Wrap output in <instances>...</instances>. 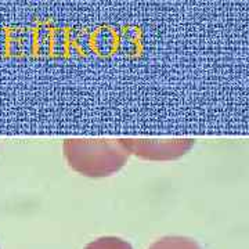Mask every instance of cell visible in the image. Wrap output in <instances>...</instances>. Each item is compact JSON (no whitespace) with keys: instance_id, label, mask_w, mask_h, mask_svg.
Masks as SVG:
<instances>
[{"instance_id":"cell-1","label":"cell","mask_w":249,"mask_h":249,"mask_svg":"<svg viewBox=\"0 0 249 249\" xmlns=\"http://www.w3.org/2000/svg\"><path fill=\"white\" fill-rule=\"evenodd\" d=\"M62 152L72 170L91 178L114 175L132 157L124 139H67Z\"/></svg>"},{"instance_id":"cell-2","label":"cell","mask_w":249,"mask_h":249,"mask_svg":"<svg viewBox=\"0 0 249 249\" xmlns=\"http://www.w3.org/2000/svg\"><path fill=\"white\" fill-rule=\"evenodd\" d=\"M124 142L130 155L152 162L178 160L196 145L194 139H124Z\"/></svg>"},{"instance_id":"cell-3","label":"cell","mask_w":249,"mask_h":249,"mask_svg":"<svg viewBox=\"0 0 249 249\" xmlns=\"http://www.w3.org/2000/svg\"><path fill=\"white\" fill-rule=\"evenodd\" d=\"M151 249H198L193 241L184 238H165L155 244Z\"/></svg>"},{"instance_id":"cell-4","label":"cell","mask_w":249,"mask_h":249,"mask_svg":"<svg viewBox=\"0 0 249 249\" xmlns=\"http://www.w3.org/2000/svg\"><path fill=\"white\" fill-rule=\"evenodd\" d=\"M88 249H130V247L124 241L116 238H106V240L96 241Z\"/></svg>"}]
</instances>
